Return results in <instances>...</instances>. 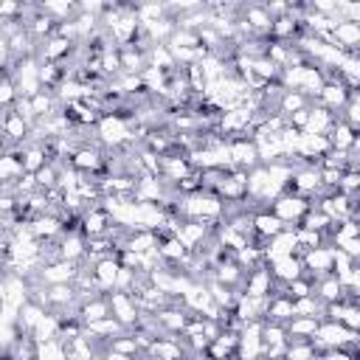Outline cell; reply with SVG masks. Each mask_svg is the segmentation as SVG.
Wrapping results in <instances>:
<instances>
[{
	"instance_id": "6da1fadb",
	"label": "cell",
	"mask_w": 360,
	"mask_h": 360,
	"mask_svg": "<svg viewBox=\"0 0 360 360\" xmlns=\"http://www.w3.org/2000/svg\"><path fill=\"white\" fill-rule=\"evenodd\" d=\"M309 200L307 197H298V194H278L273 202H270V211L284 222V228H295L301 222V217L309 211Z\"/></svg>"
},
{
	"instance_id": "7a4b0ae2",
	"label": "cell",
	"mask_w": 360,
	"mask_h": 360,
	"mask_svg": "<svg viewBox=\"0 0 360 360\" xmlns=\"http://www.w3.org/2000/svg\"><path fill=\"white\" fill-rule=\"evenodd\" d=\"M107 304H110V315H112V318H115L127 332L138 326L141 312H138L135 295H129V292H118V290H110V292H107Z\"/></svg>"
},
{
	"instance_id": "3957f363",
	"label": "cell",
	"mask_w": 360,
	"mask_h": 360,
	"mask_svg": "<svg viewBox=\"0 0 360 360\" xmlns=\"http://www.w3.org/2000/svg\"><path fill=\"white\" fill-rule=\"evenodd\" d=\"M332 262H335V248H332V245H318V248L301 253L304 273L312 276V278L332 276Z\"/></svg>"
},
{
	"instance_id": "277c9868",
	"label": "cell",
	"mask_w": 360,
	"mask_h": 360,
	"mask_svg": "<svg viewBox=\"0 0 360 360\" xmlns=\"http://www.w3.org/2000/svg\"><path fill=\"white\" fill-rule=\"evenodd\" d=\"M211 233H214V228L205 225V222H197V219H180V225H177V231H174V239H177L188 253H194Z\"/></svg>"
},
{
	"instance_id": "5b68a950",
	"label": "cell",
	"mask_w": 360,
	"mask_h": 360,
	"mask_svg": "<svg viewBox=\"0 0 360 360\" xmlns=\"http://www.w3.org/2000/svg\"><path fill=\"white\" fill-rule=\"evenodd\" d=\"M273 276H270V270H267V264H259V267H253V270H248L245 273V281H242V295H248V298H270V292H273Z\"/></svg>"
},
{
	"instance_id": "8992f818",
	"label": "cell",
	"mask_w": 360,
	"mask_h": 360,
	"mask_svg": "<svg viewBox=\"0 0 360 360\" xmlns=\"http://www.w3.org/2000/svg\"><path fill=\"white\" fill-rule=\"evenodd\" d=\"M225 143H228L231 166L245 169V172H250L253 166H259V152H256L253 138H231V141H225Z\"/></svg>"
},
{
	"instance_id": "52a82bcc",
	"label": "cell",
	"mask_w": 360,
	"mask_h": 360,
	"mask_svg": "<svg viewBox=\"0 0 360 360\" xmlns=\"http://www.w3.org/2000/svg\"><path fill=\"white\" fill-rule=\"evenodd\" d=\"M76 273H79V262H65V259H59V262L42 264V267L37 270V278H39L45 287H48V284H73Z\"/></svg>"
},
{
	"instance_id": "ba28073f",
	"label": "cell",
	"mask_w": 360,
	"mask_h": 360,
	"mask_svg": "<svg viewBox=\"0 0 360 360\" xmlns=\"http://www.w3.org/2000/svg\"><path fill=\"white\" fill-rule=\"evenodd\" d=\"M250 225H253V236H256V245H264L267 239H273L276 233L284 231V222L270 211V208H262V211H253L250 214Z\"/></svg>"
},
{
	"instance_id": "9c48e42d",
	"label": "cell",
	"mask_w": 360,
	"mask_h": 360,
	"mask_svg": "<svg viewBox=\"0 0 360 360\" xmlns=\"http://www.w3.org/2000/svg\"><path fill=\"white\" fill-rule=\"evenodd\" d=\"M239 20L250 28L253 37H270V25H273V20H270L264 3H248V6H242Z\"/></svg>"
},
{
	"instance_id": "30bf717a",
	"label": "cell",
	"mask_w": 360,
	"mask_h": 360,
	"mask_svg": "<svg viewBox=\"0 0 360 360\" xmlns=\"http://www.w3.org/2000/svg\"><path fill=\"white\" fill-rule=\"evenodd\" d=\"M264 264H267L273 281H281V284H287V281H292V278H298V276L304 273L301 256H295V253H292V256H278V259L264 262Z\"/></svg>"
},
{
	"instance_id": "8fae6325",
	"label": "cell",
	"mask_w": 360,
	"mask_h": 360,
	"mask_svg": "<svg viewBox=\"0 0 360 360\" xmlns=\"http://www.w3.org/2000/svg\"><path fill=\"white\" fill-rule=\"evenodd\" d=\"M326 141H329V149H338V152H349V149H360V138H357V129H352L349 124H343L340 118L332 124V129L326 132Z\"/></svg>"
},
{
	"instance_id": "7c38bea8",
	"label": "cell",
	"mask_w": 360,
	"mask_h": 360,
	"mask_svg": "<svg viewBox=\"0 0 360 360\" xmlns=\"http://www.w3.org/2000/svg\"><path fill=\"white\" fill-rule=\"evenodd\" d=\"M143 354H146V360H183L186 349H183L180 338H155Z\"/></svg>"
},
{
	"instance_id": "4fadbf2b",
	"label": "cell",
	"mask_w": 360,
	"mask_h": 360,
	"mask_svg": "<svg viewBox=\"0 0 360 360\" xmlns=\"http://www.w3.org/2000/svg\"><path fill=\"white\" fill-rule=\"evenodd\" d=\"M115 256H118V253H115ZM115 256H104V259H96V262H93V278H96V284H98V290H101L104 295L112 290V284H115V278H118V270H121V264H118Z\"/></svg>"
},
{
	"instance_id": "5bb4252c",
	"label": "cell",
	"mask_w": 360,
	"mask_h": 360,
	"mask_svg": "<svg viewBox=\"0 0 360 360\" xmlns=\"http://www.w3.org/2000/svg\"><path fill=\"white\" fill-rule=\"evenodd\" d=\"M292 315H295V309H292V298H290L287 292H270L264 321H273V323H287Z\"/></svg>"
},
{
	"instance_id": "9a60e30c",
	"label": "cell",
	"mask_w": 360,
	"mask_h": 360,
	"mask_svg": "<svg viewBox=\"0 0 360 360\" xmlns=\"http://www.w3.org/2000/svg\"><path fill=\"white\" fill-rule=\"evenodd\" d=\"M335 121H338L335 112H329V110H323V107H318V104H309V118H307L304 132H307V135H326Z\"/></svg>"
},
{
	"instance_id": "2e32d148",
	"label": "cell",
	"mask_w": 360,
	"mask_h": 360,
	"mask_svg": "<svg viewBox=\"0 0 360 360\" xmlns=\"http://www.w3.org/2000/svg\"><path fill=\"white\" fill-rule=\"evenodd\" d=\"M312 295L321 301V304H335V301H346V292H343V284L335 278V276H323V278H315V290Z\"/></svg>"
},
{
	"instance_id": "e0dca14e",
	"label": "cell",
	"mask_w": 360,
	"mask_h": 360,
	"mask_svg": "<svg viewBox=\"0 0 360 360\" xmlns=\"http://www.w3.org/2000/svg\"><path fill=\"white\" fill-rule=\"evenodd\" d=\"M318 318H304V315H292L287 323H284V332H287V340H312V335L318 332Z\"/></svg>"
},
{
	"instance_id": "ac0fdd59",
	"label": "cell",
	"mask_w": 360,
	"mask_h": 360,
	"mask_svg": "<svg viewBox=\"0 0 360 360\" xmlns=\"http://www.w3.org/2000/svg\"><path fill=\"white\" fill-rule=\"evenodd\" d=\"M107 315H110L107 295H96V298H87V301L79 304V318H82L84 326H87V323H96V321H101V318H107Z\"/></svg>"
},
{
	"instance_id": "d6986e66",
	"label": "cell",
	"mask_w": 360,
	"mask_h": 360,
	"mask_svg": "<svg viewBox=\"0 0 360 360\" xmlns=\"http://www.w3.org/2000/svg\"><path fill=\"white\" fill-rule=\"evenodd\" d=\"M158 231H132L124 250H132V253H158Z\"/></svg>"
},
{
	"instance_id": "ffe728a7",
	"label": "cell",
	"mask_w": 360,
	"mask_h": 360,
	"mask_svg": "<svg viewBox=\"0 0 360 360\" xmlns=\"http://www.w3.org/2000/svg\"><path fill=\"white\" fill-rule=\"evenodd\" d=\"M84 332L107 343L110 338H115V335H121V332H127V329H124L112 315H107V318H101V321H96V323H87V326H84Z\"/></svg>"
},
{
	"instance_id": "44dd1931",
	"label": "cell",
	"mask_w": 360,
	"mask_h": 360,
	"mask_svg": "<svg viewBox=\"0 0 360 360\" xmlns=\"http://www.w3.org/2000/svg\"><path fill=\"white\" fill-rule=\"evenodd\" d=\"M107 352L121 354V357H138V354H141V349H138L132 332H121V335L110 338V340H107Z\"/></svg>"
},
{
	"instance_id": "7402d4cb",
	"label": "cell",
	"mask_w": 360,
	"mask_h": 360,
	"mask_svg": "<svg viewBox=\"0 0 360 360\" xmlns=\"http://www.w3.org/2000/svg\"><path fill=\"white\" fill-rule=\"evenodd\" d=\"M312 101L304 96V93H298V90H284L281 93V98H278V112L287 118L290 112H298V110H307Z\"/></svg>"
},
{
	"instance_id": "603a6c76",
	"label": "cell",
	"mask_w": 360,
	"mask_h": 360,
	"mask_svg": "<svg viewBox=\"0 0 360 360\" xmlns=\"http://www.w3.org/2000/svg\"><path fill=\"white\" fill-rule=\"evenodd\" d=\"M284 357H287V360H318L321 352L315 349L312 340H287Z\"/></svg>"
},
{
	"instance_id": "cb8c5ba5",
	"label": "cell",
	"mask_w": 360,
	"mask_h": 360,
	"mask_svg": "<svg viewBox=\"0 0 360 360\" xmlns=\"http://www.w3.org/2000/svg\"><path fill=\"white\" fill-rule=\"evenodd\" d=\"M312 290H315V278H312V276H307V273H301L298 278H292V281H287V284H284V292H287L292 301L312 295Z\"/></svg>"
},
{
	"instance_id": "d4e9b609",
	"label": "cell",
	"mask_w": 360,
	"mask_h": 360,
	"mask_svg": "<svg viewBox=\"0 0 360 360\" xmlns=\"http://www.w3.org/2000/svg\"><path fill=\"white\" fill-rule=\"evenodd\" d=\"M292 309H295V315H304V318H318V321H323V304H321L315 295H307V298H298V301H292Z\"/></svg>"
},
{
	"instance_id": "484cf974",
	"label": "cell",
	"mask_w": 360,
	"mask_h": 360,
	"mask_svg": "<svg viewBox=\"0 0 360 360\" xmlns=\"http://www.w3.org/2000/svg\"><path fill=\"white\" fill-rule=\"evenodd\" d=\"M338 191L346 194V197H357V191H360V172H343L340 183H338Z\"/></svg>"
},
{
	"instance_id": "4316f807",
	"label": "cell",
	"mask_w": 360,
	"mask_h": 360,
	"mask_svg": "<svg viewBox=\"0 0 360 360\" xmlns=\"http://www.w3.org/2000/svg\"><path fill=\"white\" fill-rule=\"evenodd\" d=\"M14 101H17V87H14L11 76H0V110L14 107Z\"/></svg>"
},
{
	"instance_id": "83f0119b",
	"label": "cell",
	"mask_w": 360,
	"mask_h": 360,
	"mask_svg": "<svg viewBox=\"0 0 360 360\" xmlns=\"http://www.w3.org/2000/svg\"><path fill=\"white\" fill-rule=\"evenodd\" d=\"M340 323L352 332H360V304H346V309L340 315Z\"/></svg>"
},
{
	"instance_id": "f1b7e54d",
	"label": "cell",
	"mask_w": 360,
	"mask_h": 360,
	"mask_svg": "<svg viewBox=\"0 0 360 360\" xmlns=\"http://www.w3.org/2000/svg\"><path fill=\"white\" fill-rule=\"evenodd\" d=\"M332 248H338L343 256H349L352 262H360V239H343V242H338V245H332Z\"/></svg>"
},
{
	"instance_id": "f546056e",
	"label": "cell",
	"mask_w": 360,
	"mask_h": 360,
	"mask_svg": "<svg viewBox=\"0 0 360 360\" xmlns=\"http://www.w3.org/2000/svg\"><path fill=\"white\" fill-rule=\"evenodd\" d=\"M307 118H309V107H307V110H298V112H290V115H287V127H292L295 132H304Z\"/></svg>"
},
{
	"instance_id": "4dcf8cb0",
	"label": "cell",
	"mask_w": 360,
	"mask_h": 360,
	"mask_svg": "<svg viewBox=\"0 0 360 360\" xmlns=\"http://www.w3.org/2000/svg\"><path fill=\"white\" fill-rule=\"evenodd\" d=\"M318 360H357V357H354V354H346V352H340V349H329V352H321Z\"/></svg>"
},
{
	"instance_id": "1f68e13d",
	"label": "cell",
	"mask_w": 360,
	"mask_h": 360,
	"mask_svg": "<svg viewBox=\"0 0 360 360\" xmlns=\"http://www.w3.org/2000/svg\"><path fill=\"white\" fill-rule=\"evenodd\" d=\"M101 360H138V357H121V354H112V352H104Z\"/></svg>"
}]
</instances>
